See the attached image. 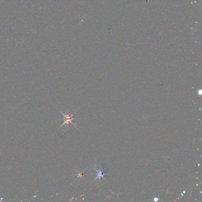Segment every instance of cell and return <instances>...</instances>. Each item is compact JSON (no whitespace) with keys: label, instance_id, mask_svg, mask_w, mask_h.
<instances>
[{"label":"cell","instance_id":"cell-2","mask_svg":"<svg viewBox=\"0 0 202 202\" xmlns=\"http://www.w3.org/2000/svg\"><path fill=\"white\" fill-rule=\"evenodd\" d=\"M94 169H95V170L96 171V175H97V176H96L94 180L93 181H94L96 180H97V179H98V180L100 181L101 178H104L105 180H106V179L104 178V175L105 174H106V173L107 172V170H103H103H97V169L95 168V166H94Z\"/></svg>","mask_w":202,"mask_h":202},{"label":"cell","instance_id":"cell-1","mask_svg":"<svg viewBox=\"0 0 202 202\" xmlns=\"http://www.w3.org/2000/svg\"><path fill=\"white\" fill-rule=\"evenodd\" d=\"M60 112L62 113V115L63 116V120H64V122H63V123L61 125V126L59 127V128L61 127L62 126H63L64 124H65L67 125V127H69V123H71V124H73L75 127H77V125L75 124H74V123L72 122V121H73L74 120H76V119H75V118H73V117H72L73 116H74V113H73V114L69 115V113H68L67 114H65L63 113H62L61 111H60Z\"/></svg>","mask_w":202,"mask_h":202},{"label":"cell","instance_id":"cell-3","mask_svg":"<svg viewBox=\"0 0 202 202\" xmlns=\"http://www.w3.org/2000/svg\"><path fill=\"white\" fill-rule=\"evenodd\" d=\"M77 175H78V176H77V178H78V177H81L82 176V172H81V171H79V172H78V171H77Z\"/></svg>","mask_w":202,"mask_h":202}]
</instances>
